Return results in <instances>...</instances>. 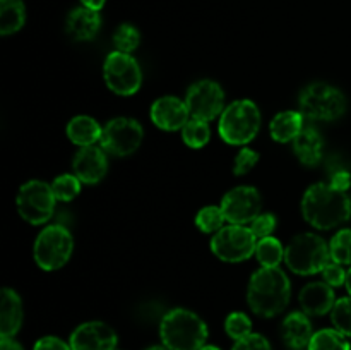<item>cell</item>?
Here are the masks:
<instances>
[{
    "mask_svg": "<svg viewBox=\"0 0 351 350\" xmlns=\"http://www.w3.org/2000/svg\"><path fill=\"white\" fill-rule=\"evenodd\" d=\"M191 119L187 105L177 96H163L158 98L151 106V120L156 127L163 130L184 129Z\"/></svg>",
    "mask_w": 351,
    "mask_h": 350,
    "instance_id": "obj_16",
    "label": "cell"
},
{
    "mask_svg": "<svg viewBox=\"0 0 351 350\" xmlns=\"http://www.w3.org/2000/svg\"><path fill=\"white\" fill-rule=\"evenodd\" d=\"M209 137H211V130H209V124L204 120L199 119H189V122L185 124L184 129H182V139L192 150H199V148H204L208 144Z\"/></svg>",
    "mask_w": 351,
    "mask_h": 350,
    "instance_id": "obj_27",
    "label": "cell"
},
{
    "mask_svg": "<svg viewBox=\"0 0 351 350\" xmlns=\"http://www.w3.org/2000/svg\"><path fill=\"white\" fill-rule=\"evenodd\" d=\"M33 350H72L71 345L64 342V340L57 338V336H43L34 343Z\"/></svg>",
    "mask_w": 351,
    "mask_h": 350,
    "instance_id": "obj_38",
    "label": "cell"
},
{
    "mask_svg": "<svg viewBox=\"0 0 351 350\" xmlns=\"http://www.w3.org/2000/svg\"><path fill=\"white\" fill-rule=\"evenodd\" d=\"M103 127L93 117L77 115L67 124V137L77 146H93L101 139Z\"/></svg>",
    "mask_w": 351,
    "mask_h": 350,
    "instance_id": "obj_23",
    "label": "cell"
},
{
    "mask_svg": "<svg viewBox=\"0 0 351 350\" xmlns=\"http://www.w3.org/2000/svg\"><path fill=\"white\" fill-rule=\"evenodd\" d=\"M322 277L324 281L331 287H341L346 283V271L343 270V264L335 263V261H329L328 264L322 270Z\"/></svg>",
    "mask_w": 351,
    "mask_h": 350,
    "instance_id": "obj_36",
    "label": "cell"
},
{
    "mask_svg": "<svg viewBox=\"0 0 351 350\" xmlns=\"http://www.w3.org/2000/svg\"><path fill=\"white\" fill-rule=\"evenodd\" d=\"M0 350H23V347H21L14 338L2 336V340H0Z\"/></svg>",
    "mask_w": 351,
    "mask_h": 350,
    "instance_id": "obj_40",
    "label": "cell"
},
{
    "mask_svg": "<svg viewBox=\"0 0 351 350\" xmlns=\"http://www.w3.org/2000/svg\"><path fill=\"white\" fill-rule=\"evenodd\" d=\"M293 151L302 165L315 167L324 156V139L314 127H304L293 139Z\"/></svg>",
    "mask_w": 351,
    "mask_h": 350,
    "instance_id": "obj_21",
    "label": "cell"
},
{
    "mask_svg": "<svg viewBox=\"0 0 351 350\" xmlns=\"http://www.w3.org/2000/svg\"><path fill=\"white\" fill-rule=\"evenodd\" d=\"M291 285L287 273L276 268H261L250 277L247 302L257 316L274 318L290 304Z\"/></svg>",
    "mask_w": 351,
    "mask_h": 350,
    "instance_id": "obj_2",
    "label": "cell"
},
{
    "mask_svg": "<svg viewBox=\"0 0 351 350\" xmlns=\"http://www.w3.org/2000/svg\"><path fill=\"white\" fill-rule=\"evenodd\" d=\"M106 0H81V3L84 7H89V9L93 10H99L103 9V5H105Z\"/></svg>",
    "mask_w": 351,
    "mask_h": 350,
    "instance_id": "obj_41",
    "label": "cell"
},
{
    "mask_svg": "<svg viewBox=\"0 0 351 350\" xmlns=\"http://www.w3.org/2000/svg\"><path fill=\"white\" fill-rule=\"evenodd\" d=\"M304 129V113L288 110V112H280L273 120H271L269 132L271 137L278 143H288L293 141Z\"/></svg>",
    "mask_w": 351,
    "mask_h": 350,
    "instance_id": "obj_22",
    "label": "cell"
},
{
    "mask_svg": "<svg viewBox=\"0 0 351 350\" xmlns=\"http://www.w3.org/2000/svg\"><path fill=\"white\" fill-rule=\"evenodd\" d=\"M261 129V110L250 100H237L223 110L219 117V136L225 143L243 146L257 136Z\"/></svg>",
    "mask_w": 351,
    "mask_h": 350,
    "instance_id": "obj_4",
    "label": "cell"
},
{
    "mask_svg": "<svg viewBox=\"0 0 351 350\" xmlns=\"http://www.w3.org/2000/svg\"><path fill=\"white\" fill-rule=\"evenodd\" d=\"M23 325V302L19 294L5 287L0 297V335L12 338Z\"/></svg>",
    "mask_w": 351,
    "mask_h": 350,
    "instance_id": "obj_20",
    "label": "cell"
},
{
    "mask_svg": "<svg viewBox=\"0 0 351 350\" xmlns=\"http://www.w3.org/2000/svg\"><path fill=\"white\" fill-rule=\"evenodd\" d=\"M199 350H219V349H218V347H215V345H204V347H201Z\"/></svg>",
    "mask_w": 351,
    "mask_h": 350,
    "instance_id": "obj_43",
    "label": "cell"
},
{
    "mask_svg": "<svg viewBox=\"0 0 351 350\" xmlns=\"http://www.w3.org/2000/svg\"><path fill=\"white\" fill-rule=\"evenodd\" d=\"M81 184L82 182L75 175L64 174L51 182V189H53V194L58 201L67 202L72 201L81 192Z\"/></svg>",
    "mask_w": 351,
    "mask_h": 350,
    "instance_id": "obj_31",
    "label": "cell"
},
{
    "mask_svg": "<svg viewBox=\"0 0 351 350\" xmlns=\"http://www.w3.org/2000/svg\"><path fill=\"white\" fill-rule=\"evenodd\" d=\"M225 329L230 338L242 340L252 333V323L250 318L243 312H232L225 321Z\"/></svg>",
    "mask_w": 351,
    "mask_h": 350,
    "instance_id": "obj_33",
    "label": "cell"
},
{
    "mask_svg": "<svg viewBox=\"0 0 351 350\" xmlns=\"http://www.w3.org/2000/svg\"><path fill=\"white\" fill-rule=\"evenodd\" d=\"M141 34L137 27L132 24H120L113 33V45H115L117 51H123V54H130L139 47Z\"/></svg>",
    "mask_w": 351,
    "mask_h": 350,
    "instance_id": "obj_30",
    "label": "cell"
},
{
    "mask_svg": "<svg viewBox=\"0 0 351 350\" xmlns=\"http://www.w3.org/2000/svg\"><path fill=\"white\" fill-rule=\"evenodd\" d=\"M55 198L51 184L41 180H29L21 185L16 198L17 211L21 218L31 225H41L53 215Z\"/></svg>",
    "mask_w": 351,
    "mask_h": 350,
    "instance_id": "obj_8",
    "label": "cell"
},
{
    "mask_svg": "<svg viewBox=\"0 0 351 350\" xmlns=\"http://www.w3.org/2000/svg\"><path fill=\"white\" fill-rule=\"evenodd\" d=\"M160 336L170 350H199L208 340V325L189 309H171L161 319Z\"/></svg>",
    "mask_w": 351,
    "mask_h": 350,
    "instance_id": "obj_3",
    "label": "cell"
},
{
    "mask_svg": "<svg viewBox=\"0 0 351 350\" xmlns=\"http://www.w3.org/2000/svg\"><path fill=\"white\" fill-rule=\"evenodd\" d=\"M276 229V216L266 213V215H259L252 223H250V230L254 232V235L257 237V240L264 239V237H271V233Z\"/></svg>",
    "mask_w": 351,
    "mask_h": 350,
    "instance_id": "obj_35",
    "label": "cell"
},
{
    "mask_svg": "<svg viewBox=\"0 0 351 350\" xmlns=\"http://www.w3.org/2000/svg\"><path fill=\"white\" fill-rule=\"evenodd\" d=\"M308 350H351L350 342L338 329H321L314 333Z\"/></svg>",
    "mask_w": 351,
    "mask_h": 350,
    "instance_id": "obj_26",
    "label": "cell"
},
{
    "mask_svg": "<svg viewBox=\"0 0 351 350\" xmlns=\"http://www.w3.org/2000/svg\"><path fill=\"white\" fill-rule=\"evenodd\" d=\"M256 256L263 268H276L285 259V249L278 239L264 237V239L257 240Z\"/></svg>",
    "mask_w": 351,
    "mask_h": 350,
    "instance_id": "obj_25",
    "label": "cell"
},
{
    "mask_svg": "<svg viewBox=\"0 0 351 350\" xmlns=\"http://www.w3.org/2000/svg\"><path fill=\"white\" fill-rule=\"evenodd\" d=\"M329 184H331L335 189H338V191L346 192L350 189V185H351L350 172L348 170L336 172V174L331 175V180H329Z\"/></svg>",
    "mask_w": 351,
    "mask_h": 350,
    "instance_id": "obj_39",
    "label": "cell"
},
{
    "mask_svg": "<svg viewBox=\"0 0 351 350\" xmlns=\"http://www.w3.org/2000/svg\"><path fill=\"white\" fill-rule=\"evenodd\" d=\"M331 321L335 329L345 336H351V297H341L336 301L331 311Z\"/></svg>",
    "mask_w": 351,
    "mask_h": 350,
    "instance_id": "obj_32",
    "label": "cell"
},
{
    "mask_svg": "<svg viewBox=\"0 0 351 350\" xmlns=\"http://www.w3.org/2000/svg\"><path fill=\"white\" fill-rule=\"evenodd\" d=\"M329 261L331 253L326 240L311 232L295 235L285 249V263L297 275L322 273Z\"/></svg>",
    "mask_w": 351,
    "mask_h": 350,
    "instance_id": "obj_5",
    "label": "cell"
},
{
    "mask_svg": "<svg viewBox=\"0 0 351 350\" xmlns=\"http://www.w3.org/2000/svg\"><path fill=\"white\" fill-rule=\"evenodd\" d=\"M147 350H170L168 349V347H151V349H147Z\"/></svg>",
    "mask_w": 351,
    "mask_h": 350,
    "instance_id": "obj_44",
    "label": "cell"
},
{
    "mask_svg": "<svg viewBox=\"0 0 351 350\" xmlns=\"http://www.w3.org/2000/svg\"><path fill=\"white\" fill-rule=\"evenodd\" d=\"M72 168H74V175L82 184H98L106 175L108 160H106L105 151L93 144V146L81 148L75 153Z\"/></svg>",
    "mask_w": 351,
    "mask_h": 350,
    "instance_id": "obj_15",
    "label": "cell"
},
{
    "mask_svg": "<svg viewBox=\"0 0 351 350\" xmlns=\"http://www.w3.org/2000/svg\"><path fill=\"white\" fill-rule=\"evenodd\" d=\"M72 350H115L117 333L103 321H88L72 331Z\"/></svg>",
    "mask_w": 351,
    "mask_h": 350,
    "instance_id": "obj_14",
    "label": "cell"
},
{
    "mask_svg": "<svg viewBox=\"0 0 351 350\" xmlns=\"http://www.w3.org/2000/svg\"><path fill=\"white\" fill-rule=\"evenodd\" d=\"M226 222L221 206H206L195 216V225L204 233H216Z\"/></svg>",
    "mask_w": 351,
    "mask_h": 350,
    "instance_id": "obj_28",
    "label": "cell"
},
{
    "mask_svg": "<svg viewBox=\"0 0 351 350\" xmlns=\"http://www.w3.org/2000/svg\"><path fill=\"white\" fill-rule=\"evenodd\" d=\"M103 78L110 91L119 96H132L143 84V72L130 54L112 51L103 64Z\"/></svg>",
    "mask_w": 351,
    "mask_h": 350,
    "instance_id": "obj_10",
    "label": "cell"
},
{
    "mask_svg": "<svg viewBox=\"0 0 351 350\" xmlns=\"http://www.w3.org/2000/svg\"><path fill=\"white\" fill-rule=\"evenodd\" d=\"M26 23V7L23 0H0V34L17 33Z\"/></svg>",
    "mask_w": 351,
    "mask_h": 350,
    "instance_id": "obj_24",
    "label": "cell"
},
{
    "mask_svg": "<svg viewBox=\"0 0 351 350\" xmlns=\"http://www.w3.org/2000/svg\"><path fill=\"white\" fill-rule=\"evenodd\" d=\"M346 288H348V294H350V297H351V268L348 271H346Z\"/></svg>",
    "mask_w": 351,
    "mask_h": 350,
    "instance_id": "obj_42",
    "label": "cell"
},
{
    "mask_svg": "<svg viewBox=\"0 0 351 350\" xmlns=\"http://www.w3.org/2000/svg\"><path fill=\"white\" fill-rule=\"evenodd\" d=\"M304 218L317 230H331L351 216V199L348 194L331 184L311 185L302 199Z\"/></svg>",
    "mask_w": 351,
    "mask_h": 350,
    "instance_id": "obj_1",
    "label": "cell"
},
{
    "mask_svg": "<svg viewBox=\"0 0 351 350\" xmlns=\"http://www.w3.org/2000/svg\"><path fill=\"white\" fill-rule=\"evenodd\" d=\"M144 129L137 120L119 117L103 126L101 148L115 156H129L141 146Z\"/></svg>",
    "mask_w": 351,
    "mask_h": 350,
    "instance_id": "obj_11",
    "label": "cell"
},
{
    "mask_svg": "<svg viewBox=\"0 0 351 350\" xmlns=\"http://www.w3.org/2000/svg\"><path fill=\"white\" fill-rule=\"evenodd\" d=\"M329 253H331V261L335 263L351 264V230L345 229L339 230L335 237L331 239L329 244Z\"/></svg>",
    "mask_w": 351,
    "mask_h": 350,
    "instance_id": "obj_29",
    "label": "cell"
},
{
    "mask_svg": "<svg viewBox=\"0 0 351 350\" xmlns=\"http://www.w3.org/2000/svg\"><path fill=\"white\" fill-rule=\"evenodd\" d=\"M300 112L312 120H336L346 112V98L328 82H312L300 93Z\"/></svg>",
    "mask_w": 351,
    "mask_h": 350,
    "instance_id": "obj_7",
    "label": "cell"
},
{
    "mask_svg": "<svg viewBox=\"0 0 351 350\" xmlns=\"http://www.w3.org/2000/svg\"><path fill=\"white\" fill-rule=\"evenodd\" d=\"M232 350H273L266 336L259 335V333H250L249 336L242 340H237Z\"/></svg>",
    "mask_w": 351,
    "mask_h": 350,
    "instance_id": "obj_37",
    "label": "cell"
},
{
    "mask_svg": "<svg viewBox=\"0 0 351 350\" xmlns=\"http://www.w3.org/2000/svg\"><path fill=\"white\" fill-rule=\"evenodd\" d=\"M99 27H101L99 10H93L84 5L71 10V14L67 16V24H65L67 33L77 41L93 40L98 34Z\"/></svg>",
    "mask_w": 351,
    "mask_h": 350,
    "instance_id": "obj_18",
    "label": "cell"
},
{
    "mask_svg": "<svg viewBox=\"0 0 351 350\" xmlns=\"http://www.w3.org/2000/svg\"><path fill=\"white\" fill-rule=\"evenodd\" d=\"M74 249L71 230L64 225H50L41 230L34 242V261L45 271L60 270L69 263Z\"/></svg>",
    "mask_w": 351,
    "mask_h": 350,
    "instance_id": "obj_6",
    "label": "cell"
},
{
    "mask_svg": "<svg viewBox=\"0 0 351 350\" xmlns=\"http://www.w3.org/2000/svg\"><path fill=\"white\" fill-rule=\"evenodd\" d=\"M302 311L307 316H324L332 311L336 304L335 290L326 281H312L300 290Z\"/></svg>",
    "mask_w": 351,
    "mask_h": 350,
    "instance_id": "obj_17",
    "label": "cell"
},
{
    "mask_svg": "<svg viewBox=\"0 0 351 350\" xmlns=\"http://www.w3.org/2000/svg\"><path fill=\"white\" fill-rule=\"evenodd\" d=\"M257 237L245 225H226L213 235L211 250L226 263H240L256 254Z\"/></svg>",
    "mask_w": 351,
    "mask_h": 350,
    "instance_id": "obj_9",
    "label": "cell"
},
{
    "mask_svg": "<svg viewBox=\"0 0 351 350\" xmlns=\"http://www.w3.org/2000/svg\"><path fill=\"white\" fill-rule=\"evenodd\" d=\"M281 336H283V342L293 350H304L305 347H308L314 336L308 316L300 311L288 314L281 325Z\"/></svg>",
    "mask_w": 351,
    "mask_h": 350,
    "instance_id": "obj_19",
    "label": "cell"
},
{
    "mask_svg": "<svg viewBox=\"0 0 351 350\" xmlns=\"http://www.w3.org/2000/svg\"><path fill=\"white\" fill-rule=\"evenodd\" d=\"M257 161H259V153H257V151L250 150V148H242L235 156L233 174L239 175V177L249 174V172L256 167Z\"/></svg>",
    "mask_w": 351,
    "mask_h": 350,
    "instance_id": "obj_34",
    "label": "cell"
},
{
    "mask_svg": "<svg viewBox=\"0 0 351 350\" xmlns=\"http://www.w3.org/2000/svg\"><path fill=\"white\" fill-rule=\"evenodd\" d=\"M185 105L192 119L209 122L225 110V93L218 82L211 79H202L187 89Z\"/></svg>",
    "mask_w": 351,
    "mask_h": 350,
    "instance_id": "obj_12",
    "label": "cell"
},
{
    "mask_svg": "<svg viewBox=\"0 0 351 350\" xmlns=\"http://www.w3.org/2000/svg\"><path fill=\"white\" fill-rule=\"evenodd\" d=\"M263 198L252 185H240L225 194L221 201L223 215L232 225H247L261 215Z\"/></svg>",
    "mask_w": 351,
    "mask_h": 350,
    "instance_id": "obj_13",
    "label": "cell"
}]
</instances>
